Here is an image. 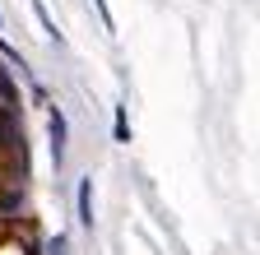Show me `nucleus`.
<instances>
[{
    "mask_svg": "<svg viewBox=\"0 0 260 255\" xmlns=\"http://www.w3.org/2000/svg\"><path fill=\"white\" fill-rule=\"evenodd\" d=\"M51 158H56V167L65 163V116H60V107L51 112Z\"/></svg>",
    "mask_w": 260,
    "mask_h": 255,
    "instance_id": "nucleus-1",
    "label": "nucleus"
},
{
    "mask_svg": "<svg viewBox=\"0 0 260 255\" xmlns=\"http://www.w3.org/2000/svg\"><path fill=\"white\" fill-rule=\"evenodd\" d=\"M79 218H84L88 228H93V195H88V181L79 186Z\"/></svg>",
    "mask_w": 260,
    "mask_h": 255,
    "instance_id": "nucleus-2",
    "label": "nucleus"
},
{
    "mask_svg": "<svg viewBox=\"0 0 260 255\" xmlns=\"http://www.w3.org/2000/svg\"><path fill=\"white\" fill-rule=\"evenodd\" d=\"M93 5H98V14H103V28L112 33V10H107V0H93Z\"/></svg>",
    "mask_w": 260,
    "mask_h": 255,
    "instance_id": "nucleus-3",
    "label": "nucleus"
},
{
    "mask_svg": "<svg viewBox=\"0 0 260 255\" xmlns=\"http://www.w3.org/2000/svg\"><path fill=\"white\" fill-rule=\"evenodd\" d=\"M51 250H56V255H65V241H56V246H51Z\"/></svg>",
    "mask_w": 260,
    "mask_h": 255,
    "instance_id": "nucleus-4",
    "label": "nucleus"
}]
</instances>
